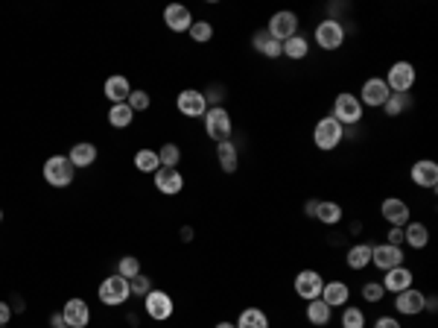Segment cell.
Listing matches in <instances>:
<instances>
[{"label": "cell", "instance_id": "1", "mask_svg": "<svg viewBox=\"0 0 438 328\" xmlns=\"http://www.w3.org/2000/svg\"><path fill=\"white\" fill-rule=\"evenodd\" d=\"M342 138H345V126L339 124L333 114L322 117V121L313 126V141L319 150H336L339 144H342Z\"/></svg>", "mask_w": 438, "mask_h": 328}, {"label": "cell", "instance_id": "2", "mask_svg": "<svg viewBox=\"0 0 438 328\" xmlns=\"http://www.w3.org/2000/svg\"><path fill=\"white\" fill-rule=\"evenodd\" d=\"M44 179H47V185H53V187H70V182H73V176H77V168L70 164V158L67 155H50L44 161Z\"/></svg>", "mask_w": 438, "mask_h": 328}, {"label": "cell", "instance_id": "3", "mask_svg": "<svg viewBox=\"0 0 438 328\" xmlns=\"http://www.w3.org/2000/svg\"><path fill=\"white\" fill-rule=\"evenodd\" d=\"M231 129H234L231 114H228L223 106H213V109L205 111V132H208V138L216 141V144H223V141H231Z\"/></svg>", "mask_w": 438, "mask_h": 328}, {"label": "cell", "instance_id": "4", "mask_svg": "<svg viewBox=\"0 0 438 328\" xmlns=\"http://www.w3.org/2000/svg\"><path fill=\"white\" fill-rule=\"evenodd\" d=\"M333 117L342 126H354L362 121V103L356 94L351 91H342V94H336V103H333Z\"/></svg>", "mask_w": 438, "mask_h": 328}, {"label": "cell", "instance_id": "5", "mask_svg": "<svg viewBox=\"0 0 438 328\" xmlns=\"http://www.w3.org/2000/svg\"><path fill=\"white\" fill-rule=\"evenodd\" d=\"M418 74H415V67H412L409 62H395L392 67H388V74H386V85L392 94H409L412 85H415Z\"/></svg>", "mask_w": 438, "mask_h": 328}, {"label": "cell", "instance_id": "6", "mask_svg": "<svg viewBox=\"0 0 438 328\" xmlns=\"http://www.w3.org/2000/svg\"><path fill=\"white\" fill-rule=\"evenodd\" d=\"M132 296V290H129V278H123V275H108L103 285H100V302L103 305H108V308H114V305H123L126 299Z\"/></svg>", "mask_w": 438, "mask_h": 328}, {"label": "cell", "instance_id": "7", "mask_svg": "<svg viewBox=\"0 0 438 328\" xmlns=\"http://www.w3.org/2000/svg\"><path fill=\"white\" fill-rule=\"evenodd\" d=\"M266 33H269L275 41H286L292 35H298V15L296 12H289V9H281L269 18V27H266Z\"/></svg>", "mask_w": 438, "mask_h": 328}, {"label": "cell", "instance_id": "8", "mask_svg": "<svg viewBox=\"0 0 438 328\" xmlns=\"http://www.w3.org/2000/svg\"><path fill=\"white\" fill-rule=\"evenodd\" d=\"M315 44H319L322 50H339V47L345 44V27L333 18L322 21L319 27H315Z\"/></svg>", "mask_w": 438, "mask_h": 328}, {"label": "cell", "instance_id": "9", "mask_svg": "<svg viewBox=\"0 0 438 328\" xmlns=\"http://www.w3.org/2000/svg\"><path fill=\"white\" fill-rule=\"evenodd\" d=\"M292 288H296V293H298L301 299L313 302V299H319V296H322L325 278H322L319 270H301V273L296 275V281H292Z\"/></svg>", "mask_w": 438, "mask_h": 328}, {"label": "cell", "instance_id": "10", "mask_svg": "<svg viewBox=\"0 0 438 328\" xmlns=\"http://www.w3.org/2000/svg\"><path fill=\"white\" fill-rule=\"evenodd\" d=\"M388 94H392V91H388L386 80L371 77V80H365L362 88H359V103L362 106H371V109H383L386 100H388Z\"/></svg>", "mask_w": 438, "mask_h": 328}, {"label": "cell", "instance_id": "11", "mask_svg": "<svg viewBox=\"0 0 438 328\" xmlns=\"http://www.w3.org/2000/svg\"><path fill=\"white\" fill-rule=\"evenodd\" d=\"M143 308H146V314H150L155 322H164V319H169L173 317V299H169V293H164V290H150L146 293V299H143Z\"/></svg>", "mask_w": 438, "mask_h": 328}, {"label": "cell", "instance_id": "12", "mask_svg": "<svg viewBox=\"0 0 438 328\" xmlns=\"http://www.w3.org/2000/svg\"><path fill=\"white\" fill-rule=\"evenodd\" d=\"M403 249L400 246H392V244H380V246H371V264L380 267L383 273L386 270H395V267H403Z\"/></svg>", "mask_w": 438, "mask_h": 328}, {"label": "cell", "instance_id": "13", "mask_svg": "<svg viewBox=\"0 0 438 328\" xmlns=\"http://www.w3.org/2000/svg\"><path fill=\"white\" fill-rule=\"evenodd\" d=\"M395 308L403 317H415V314H421L427 308V296L418 288H406V290L395 293Z\"/></svg>", "mask_w": 438, "mask_h": 328}, {"label": "cell", "instance_id": "14", "mask_svg": "<svg viewBox=\"0 0 438 328\" xmlns=\"http://www.w3.org/2000/svg\"><path fill=\"white\" fill-rule=\"evenodd\" d=\"M380 211H383V220H386L388 226H398V229H403V226L409 223V217H412V211H409L406 199H400V197H388V199H383Z\"/></svg>", "mask_w": 438, "mask_h": 328}, {"label": "cell", "instance_id": "15", "mask_svg": "<svg viewBox=\"0 0 438 328\" xmlns=\"http://www.w3.org/2000/svg\"><path fill=\"white\" fill-rule=\"evenodd\" d=\"M409 179L415 182L418 187H427V191H435V185H438V164L432 158H421L412 164V170H409Z\"/></svg>", "mask_w": 438, "mask_h": 328}, {"label": "cell", "instance_id": "16", "mask_svg": "<svg viewBox=\"0 0 438 328\" xmlns=\"http://www.w3.org/2000/svg\"><path fill=\"white\" fill-rule=\"evenodd\" d=\"M62 319L67 328H85L91 322V308H88V302L85 299H67L64 302V311H62Z\"/></svg>", "mask_w": 438, "mask_h": 328}, {"label": "cell", "instance_id": "17", "mask_svg": "<svg viewBox=\"0 0 438 328\" xmlns=\"http://www.w3.org/2000/svg\"><path fill=\"white\" fill-rule=\"evenodd\" d=\"M176 106H179V111H181V114H187V117H205V111H208V100H205V94H202V91H196V88H187V91H181V94H179V100H176Z\"/></svg>", "mask_w": 438, "mask_h": 328}, {"label": "cell", "instance_id": "18", "mask_svg": "<svg viewBox=\"0 0 438 328\" xmlns=\"http://www.w3.org/2000/svg\"><path fill=\"white\" fill-rule=\"evenodd\" d=\"M152 176H155V187L167 197H176L184 187V176L179 173V168H158Z\"/></svg>", "mask_w": 438, "mask_h": 328}, {"label": "cell", "instance_id": "19", "mask_svg": "<svg viewBox=\"0 0 438 328\" xmlns=\"http://www.w3.org/2000/svg\"><path fill=\"white\" fill-rule=\"evenodd\" d=\"M319 299L327 305V308H345V305L351 302V288L345 285V281H325Z\"/></svg>", "mask_w": 438, "mask_h": 328}, {"label": "cell", "instance_id": "20", "mask_svg": "<svg viewBox=\"0 0 438 328\" xmlns=\"http://www.w3.org/2000/svg\"><path fill=\"white\" fill-rule=\"evenodd\" d=\"M164 23L173 33H187L190 27H193V15H190V9L187 6H181V4H169L167 9H164Z\"/></svg>", "mask_w": 438, "mask_h": 328}, {"label": "cell", "instance_id": "21", "mask_svg": "<svg viewBox=\"0 0 438 328\" xmlns=\"http://www.w3.org/2000/svg\"><path fill=\"white\" fill-rule=\"evenodd\" d=\"M412 281H415V275H412L409 267H395V270H386L380 285H383L386 293H400V290L412 288Z\"/></svg>", "mask_w": 438, "mask_h": 328}, {"label": "cell", "instance_id": "22", "mask_svg": "<svg viewBox=\"0 0 438 328\" xmlns=\"http://www.w3.org/2000/svg\"><path fill=\"white\" fill-rule=\"evenodd\" d=\"M252 44H254V50L257 53H263L266 59H278L281 53H283V44L281 41H275L266 30H257L254 33V38H252Z\"/></svg>", "mask_w": 438, "mask_h": 328}, {"label": "cell", "instance_id": "23", "mask_svg": "<svg viewBox=\"0 0 438 328\" xmlns=\"http://www.w3.org/2000/svg\"><path fill=\"white\" fill-rule=\"evenodd\" d=\"M70 164L73 168H91V164L96 161V147L91 144V141H79V144L70 147Z\"/></svg>", "mask_w": 438, "mask_h": 328}, {"label": "cell", "instance_id": "24", "mask_svg": "<svg viewBox=\"0 0 438 328\" xmlns=\"http://www.w3.org/2000/svg\"><path fill=\"white\" fill-rule=\"evenodd\" d=\"M129 94H132V85H129L126 77L117 74V77H108V80H106V97L111 100V106H114V103H126Z\"/></svg>", "mask_w": 438, "mask_h": 328}, {"label": "cell", "instance_id": "25", "mask_svg": "<svg viewBox=\"0 0 438 328\" xmlns=\"http://www.w3.org/2000/svg\"><path fill=\"white\" fill-rule=\"evenodd\" d=\"M403 244H409L412 249H424L429 244V229L424 223H406L403 226Z\"/></svg>", "mask_w": 438, "mask_h": 328}, {"label": "cell", "instance_id": "26", "mask_svg": "<svg viewBox=\"0 0 438 328\" xmlns=\"http://www.w3.org/2000/svg\"><path fill=\"white\" fill-rule=\"evenodd\" d=\"M345 261L351 270H365L371 264V244H354L345 255Z\"/></svg>", "mask_w": 438, "mask_h": 328}, {"label": "cell", "instance_id": "27", "mask_svg": "<svg viewBox=\"0 0 438 328\" xmlns=\"http://www.w3.org/2000/svg\"><path fill=\"white\" fill-rule=\"evenodd\" d=\"M307 319H310V325H330V319H333V308H327V305L322 302V299H313V302H307Z\"/></svg>", "mask_w": 438, "mask_h": 328}, {"label": "cell", "instance_id": "28", "mask_svg": "<svg viewBox=\"0 0 438 328\" xmlns=\"http://www.w3.org/2000/svg\"><path fill=\"white\" fill-rule=\"evenodd\" d=\"M132 121H135V111L129 109V103H114V106L108 109V124H111L114 129H126Z\"/></svg>", "mask_w": 438, "mask_h": 328}, {"label": "cell", "instance_id": "29", "mask_svg": "<svg viewBox=\"0 0 438 328\" xmlns=\"http://www.w3.org/2000/svg\"><path fill=\"white\" fill-rule=\"evenodd\" d=\"M216 158H219V168L225 173H234L237 170V147L234 141H223V144H216Z\"/></svg>", "mask_w": 438, "mask_h": 328}, {"label": "cell", "instance_id": "30", "mask_svg": "<svg viewBox=\"0 0 438 328\" xmlns=\"http://www.w3.org/2000/svg\"><path fill=\"white\" fill-rule=\"evenodd\" d=\"M307 53H310V41H307V35L298 33V35H292V38L283 41V56H286V59H296V62H298V59H304Z\"/></svg>", "mask_w": 438, "mask_h": 328}, {"label": "cell", "instance_id": "31", "mask_svg": "<svg viewBox=\"0 0 438 328\" xmlns=\"http://www.w3.org/2000/svg\"><path fill=\"white\" fill-rule=\"evenodd\" d=\"M237 328H269V317L260 308H246L237 319Z\"/></svg>", "mask_w": 438, "mask_h": 328}, {"label": "cell", "instance_id": "32", "mask_svg": "<svg viewBox=\"0 0 438 328\" xmlns=\"http://www.w3.org/2000/svg\"><path fill=\"white\" fill-rule=\"evenodd\" d=\"M315 220H322L325 226H336L339 220H342V205L339 202H319V208H315Z\"/></svg>", "mask_w": 438, "mask_h": 328}, {"label": "cell", "instance_id": "33", "mask_svg": "<svg viewBox=\"0 0 438 328\" xmlns=\"http://www.w3.org/2000/svg\"><path fill=\"white\" fill-rule=\"evenodd\" d=\"M135 168L140 173H155L161 168V161H158V153L155 150H137L135 153Z\"/></svg>", "mask_w": 438, "mask_h": 328}, {"label": "cell", "instance_id": "34", "mask_svg": "<svg viewBox=\"0 0 438 328\" xmlns=\"http://www.w3.org/2000/svg\"><path fill=\"white\" fill-rule=\"evenodd\" d=\"M409 103H412L409 94H388V100H386L383 109H386L388 117H398V114H403V111L409 109Z\"/></svg>", "mask_w": 438, "mask_h": 328}, {"label": "cell", "instance_id": "35", "mask_svg": "<svg viewBox=\"0 0 438 328\" xmlns=\"http://www.w3.org/2000/svg\"><path fill=\"white\" fill-rule=\"evenodd\" d=\"M187 33H190V38L196 41V44H205V41H210V38H213V27H210V21H193V27H190Z\"/></svg>", "mask_w": 438, "mask_h": 328}, {"label": "cell", "instance_id": "36", "mask_svg": "<svg viewBox=\"0 0 438 328\" xmlns=\"http://www.w3.org/2000/svg\"><path fill=\"white\" fill-rule=\"evenodd\" d=\"M342 328H365V314H362V308L345 305V311H342Z\"/></svg>", "mask_w": 438, "mask_h": 328}, {"label": "cell", "instance_id": "37", "mask_svg": "<svg viewBox=\"0 0 438 328\" xmlns=\"http://www.w3.org/2000/svg\"><path fill=\"white\" fill-rule=\"evenodd\" d=\"M158 161H161V168H176V164L181 161V150L176 144H164L158 150Z\"/></svg>", "mask_w": 438, "mask_h": 328}, {"label": "cell", "instance_id": "38", "mask_svg": "<svg viewBox=\"0 0 438 328\" xmlns=\"http://www.w3.org/2000/svg\"><path fill=\"white\" fill-rule=\"evenodd\" d=\"M137 273H140V261H137V258H132V255L120 258V264H117V275H123V278H135Z\"/></svg>", "mask_w": 438, "mask_h": 328}, {"label": "cell", "instance_id": "39", "mask_svg": "<svg viewBox=\"0 0 438 328\" xmlns=\"http://www.w3.org/2000/svg\"><path fill=\"white\" fill-rule=\"evenodd\" d=\"M383 296H386V290H383L380 281H365V285H362V299L369 305H377Z\"/></svg>", "mask_w": 438, "mask_h": 328}, {"label": "cell", "instance_id": "40", "mask_svg": "<svg viewBox=\"0 0 438 328\" xmlns=\"http://www.w3.org/2000/svg\"><path fill=\"white\" fill-rule=\"evenodd\" d=\"M129 290H132V296H146L152 290V285H150V278H146L143 273H137L135 278H129Z\"/></svg>", "mask_w": 438, "mask_h": 328}, {"label": "cell", "instance_id": "41", "mask_svg": "<svg viewBox=\"0 0 438 328\" xmlns=\"http://www.w3.org/2000/svg\"><path fill=\"white\" fill-rule=\"evenodd\" d=\"M126 103H129L132 111H146V109H150V94H146V91H132Z\"/></svg>", "mask_w": 438, "mask_h": 328}, {"label": "cell", "instance_id": "42", "mask_svg": "<svg viewBox=\"0 0 438 328\" xmlns=\"http://www.w3.org/2000/svg\"><path fill=\"white\" fill-rule=\"evenodd\" d=\"M374 328H403L398 317H377L374 319Z\"/></svg>", "mask_w": 438, "mask_h": 328}, {"label": "cell", "instance_id": "43", "mask_svg": "<svg viewBox=\"0 0 438 328\" xmlns=\"http://www.w3.org/2000/svg\"><path fill=\"white\" fill-rule=\"evenodd\" d=\"M386 244L400 246V244H403V229H398V226H392V229H388V234H386Z\"/></svg>", "mask_w": 438, "mask_h": 328}, {"label": "cell", "instance_id": "44", "mask_svg": "<svg viewBox=\"0 0 438 328\" xmlns=\"http://www.w3.org/2000/svg\"><path fill=\"white\" fill-rule=\"evenodd\" d=\"M9 319H12V308L6 302H0V325H6Z\"/></svg>", "mask_w": 438, "mask_h": 328}, {"label": "cell", "instance_id": "45", "mask_svg": "<svg viewBox=\"0 0 438 328\" xmlns=\"http://www.w3.org/2000/svg\"><path fill=\"white\" fill-rule=\"evenodd\" d=\"M319 202H322V199H307L304 214H307V217H315V208H319Z\"/></svg>", "mask_w": 438, "mask_h": 328}, {"label": "cell", "instance_id": "46", "mask_svg": "<svg viewBox=\"0 0 438 328\" xmlns=\"http://www.w3.org/2000/svg\"><path fill=\"white\" fill-rule=\"evenodd\" d=\"M216 328H237L234 322H216Z\"/></svg>", "mask_w": 438, "mask_h": 328}, {"label": "cell", "instance_id": "47", "mask_svg": "<svg viewBox=\"0 0 438 328\" xmlns=\"http://www.w3.org/2000/svg\"><path fill=\"white\" fill-rule=\"evenodd\" d=\"M0 223H4V211H0Z\"/></svg>", "mask_w": 438, "mask_h": 328}, {"label": "cell", "instance_id": "48", "mask_svg": "<svg viewBox=\"0 0 438 328\" xmlns=\"http://www.w3.org/2000/svg\"><path fill=\"white\" fill-rule=\"evenodd\" d=\"M0 328H6V325H0Z\"/></svg>", "mask_w": 438, "mask_h": 328}, {"label": "cell", "instance_id": "49", "mask_svg": "<svg viewBox=\"0 0 438 328\" xmlns=\"http://www.w3.org/2000/svg\"><path fill=\"white\" fill-rule=\"evenodd\" d=\"M62 328H67V325H62Z\"/></svg>", "mask_w": 438, "mask_h": 328}]
</instances>
